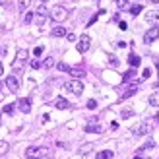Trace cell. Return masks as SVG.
I'll return each instance as SVG.
<instances>
[{"label": "cell", "instance_id": "1", "mask_svg": "<svg viewBox=\"0 0 159 159\" xmlns=\"http://www.w3.org/2000/svg\"><path fill=\"white\" fill-rule=\"evenodd\" d=\"M49 155V149L45 146H29L25 149V159H43Z\"/></svg>", "mask_w": 159, "mask_h": 159}, {"label": "cell", "instance_id": "2", "mask_svg": "<svg viewBox=\"0 0 159 159\" xmlns=\"http://www.w3.org/2000/svg\"><path fill=\"white\" fill-rule=\"evenodd\" d=\"M27 62V51L25 49H20L18 52H16V58H14V62H12V68L16 70V72H20L21 70V64H25Z\"/></svg>", "mask_w": 159, "mask_h": 159}, {"label": "cell", "instance_id": "3", "mask_svg": "<svg viewBox=\"0 0 159 159\" xmlns=\"http://www.w3.org/2000/svg\"><path fill=\"white\" fill-rule=\"evenodd\" d=\"M64 89L70 91V93H74V95H82V91H84V84L80 82V80H70V82L64 84Z\"/></svg>", "mask_w": 159, "mask_h": 159}, {"label": "cell", "instance_id": "4", "mask_svg": "<svg viewBox=\"0 0 159 159\" xmlns=\"http://www.w3.org/2000/svg\"><path fill=\"white\" fill-rule=\"evenodd\" d=\"M51 18H52V21H64L68 18V10L64 6H54L51 10Z\"/></svg>", "mask_w": 159, "mask_h": 159}, {"label": "cell", "instance_id": "5", "mask_svg": "<svg viewBox=\"0 0 159 159\" xmlns=\"http://www.w3.org/2000/svg\"><path fill=\"white\" fill-rule=\"evenodd\" d=\"M89 47H91V37L84 33L82 37H80V41H78V52H87Z\"/></svg>", "mask_w": 159, "mask_h": 159}, {"label": "cell", "instance_id": "6", "mask_svg": "<svg viewBox=\"0 0 159 159\" xmlns=\"http://www.w3.org/2000/svg\"><path fill=\"white\" fill-rule=\"evenodd\" d=\"M6 87H8V91L18 93V91H20V82H18V78H16V76H8V78H6Z\"/></svg>", "mask_w": 159, "mask_h": 159}, {"label": "cell", "instance_id": "7", "mask_svg": "<svg viewBox=\"0 0 159 159\" xmlns=\"http://www.w3.org/2000/svg\"><path fill=\"white\" fill-rule=\"evenodd\" d=\"M155 39H159V27H152V29L148 31V33L144 35V43L149 45V43H153Z\"/></svg>", "mask_w": 159, "mask_h": 159}, {"label": "cell", "instance_id": "8", "mask_svg": "<svg viewBox=\"0 0 159 159\" xmlns=\"http://www.w3.org/2000/svg\"><path fill=\"white\" fill-rule=\"evenodd\" d=\"M18 109L21 111L23 115H27L29 111H31V99H27V97H23V99H20V101H18Z\"/></svg>", "mask_w": 159, "mask_h": 159}, {"label": "cell", "instance_id": "9", "mask_svg": "<svg viewBox=\"0 0 159 159\" xmlns=\"http://www.w3.org/2000/svg\"><path fill=\"white\" fill-rule=\"evenodd\" d=\"M149 130H152V124L149 122H144V124H140L134 128V136H144V134H148Z\"/></svg>", "mask_w": 159, "mask_h": 159}, {"label": "cell", "instance_id": "10", "mask_svg": "<svg viewBox=\"0 0 159 159\" xmlns=\"http://www.w3.org/2000/svg\"><path fill=\"white\" fill-rule=\"evenodd\" d=\"M103 128L97 124V118H93V122H89V124H85V132H89V134H99Z\"/></svg>", "mask_w": 159, "mask_h": 159}, {"label": "cell", "instance_id": "11", "mask_svg": "<svg viewBox=\"0 0 159 159\" xmlns=\"http://www.w3.org/2000/svg\"><path fill=\"white\" fill-rule=\"evenodd\" d=\"M68 72H70V76H72V78H76V80H80V78H84L85 76V68H70L68 70Z\"/></svg>", "mask_w": 159, "mask_h": 159}, {"label": "cell", "instance_id": "12", "mask_svg": "<svg viewBox=\"0 0 159 159\" xmlns=\"http://www.w3.org/2000/svg\"><path fill=\"white\" fill-rule=\"evenodd\" d=\"M54 107L57 109H70V101L64 99V97H58L57 101H54Z\"/></svg>", "mask_w": 159, "mask_h": 159}, {"label": "cell", "instance_id": "13", "mask_svg": "<svg viewBox=\"0 0 159 159\" xmlns=\"http://www.w3.org/2000/svg\"><path fill=\"white\" fill-rule=\"evenodd\" d=\"M51 35H52V37H64V35H66V29L62 27V25H57V27H52Z\"/></svg>", "mask_w": 159, "mask_h": 159}, {"label": "cell", "instance_id": "14", "mask_svg": "<svg viewBox=\"0 0 159 159\" xmlns=\"http://www.w3.org/2000/svg\"><path fill=\"white\" fill-rule=\"evenodd\" d=\"M128 62H130V66H132V68H138L142 60H140L138 54H130V57H128Z\"/></svg>", "mask_w": 159, "mask_h": 159}, {"label": "cell", "instance_id": "15", "mask_svg": "<svg viewBox=\"0 0 159 159\" xmlns=\"http://www.w3.org/2000/svg\"><path fill=\"white\" fill-rule=\"evenodd\" d=\"M95 159H113V152H111V149H103V152L97 153Z\"/></svg>", "mask_w": 159, "mask_h": 159}, {"label": "cell", "instance_id": "16", "mask_svg": "<svg viewBox=\"0 0 159 159\" xmlns=\"http://www.w3.org/2000/svg\"><path fill=\"white\" fill-rule=\"evenodd\" d=\"M149 105H152V107H159V91L149 95Z\"/></svg>", "mask_w": 159, "mask_h": 159}, {"label": "cell", "instance_id": "17", "mask_svg": "<svg viewBox=\"0 0 159 159\" xmlns=\"http://www.w3.org/2000/svg\"><path fill=\"white\" fill-rule=\"evenodd\" d=\"M52 66H54V58H52V57L45 58V60L41 62V68H52Z\"/></svg>", "mask_w": 159, "mask_h": 159}, {"label": "cell", "instance_id": "18", "mask_svg": "<svg viewBox=\"0 0 159 159\" xmlns=\"http://www.w3.org/2000/svg\"><path fill=\"white\" fill-rule=\"evenodd\" d=\"M146 20H148V21L159 20V12H148V14H146Z\"/></svg>", "mask_w": 159, "mask_h": 159}, {"label": "cell", "instance_id": "19", "mask_svg": "<svg viewBox=\"0 0 159 159\" xmlns=\"http://www.w3.org/2000/svg\"><path fill=\"white\" fill-rule=\"evenodd\" d=\"M134 74H136V68H132V70H128V72H126V74L122 76V82L126 84V82H128V80H130V78H132Z\"/></svg>", "mask_w": 159, "mask_h": 159}, {"label": "cell", "instance_id": "20", "mask_svg": "<svg viewBox=\"0 0 159 159\" xmlns=\"http://www.w3.org/2000/svg\"><path fill=\"white\" fill-rule=\"evenodd\" d=\"M140 12H142V4H134V6L130 8V14H132V16H138Z\"/></svg>", "mask_w": 159, "mask_h": 159}, {"label": "cell", "instance_id": "21", "mask_svg": "<svg viewBox=\"0 0 159 159\" xmlns=\"http://www.w3.org/2000/svg\"><path fill=\"white\" fill-rule=\"evenodd\" d=\"M136 91H138V87H136V85H134V87H130V89H128V91H126V93L122 95V99H128V97H132V95L136 93Z\"/></svg>", "mask_w": 159, "mask_h": 159}, {"label": "cell", "instance_id": "22", "mask_svg": "<svg viewBox=\"0 0 159 159\" xmlns=\"http://www.w3.org/2000/svg\"><path fill=\"white\" fill-rule=\"evenodd\" d=\"M8 148H10V146H8V142H0V155H4V153H8Z\"/></svg>", "mask_w": 159, "mask_h": 159}, {"label": "cell", "instance_id": "23", "mask_svg": "<svg viewBox=\"0 0 159 159\" xmlns=\"http://www.w3.org/2000/svg\"><path fill=\"white\" fill-rule=\"evenodd\" d=\"M29 6V0H20V12H25Z\"/></svg>", "mask_w": 159, "mask_h": 159}, {"label": "cell", "instance_id": "24", "mask_svg": "<svg viewBox=\"0 0 159 159\" xmlns=\"http://www.w3.org/2000/svg\"><path fill=\"white\" fill-rule=\"evenodd\" d=\"M101 14H105V10H101V12H97V14H95V16H93V18H91L89 21H87V25H93V23H95V21H97V18H99V16H101Z\"/></svg>", "mask_w": 159, "mask_h": 159}, {"label": "cell", "instance_id": "25", "mask_svg": "<svg viewBox=\"0 0 159 159\" xmlns=\"http://www.w3.org/2000/svg\"><path fill=\"white\" fill-rule=\"evenodd\" d=\"M14 109H16V107L12 105V103H8V105L4 107V115H12V113H14Z\"/></svg>", "mask_w": 159, "mask_h": 159}, {"label": "cell", "instance_id": "26", "mask_svg": "<svg viewBox=\"0 0 159 159\" xmlns=\"http://www.w3.org/2000/svg\"><path fill=\"white\" fill-rule=\"evenodd\" d=\"M31 21H33V14L27 12L25 16H23V23H31Z\"/></svg>", "mask_w": 159, "mask_h": 159}, {"label": "cell", "instance_id": "27", "mask_svg": "<svg viewBox=\"0 0 159 159\" xmlns=\"http://www.w3.org/2000/svg\"><path fill=\"white\" fill-rule=\"evenodd\" d=\"M115 2H116L118 8H126V6H128V0H115Z\"/></svg>", "mask_w": 159, "mask_h": 159}, {"label": "cell", "instance_id": "28", "mask_svg": "<svg viewBox=\"0 0 159 159\" xmlns=\"http://www.w3.org/2000/svg\"><path fill=\"white\" fill-rule=\"evenodd\" d=\"M33 54H35V57H41V54H43V47H41V45L35 47V49H33Z\"/></svg>", "mask_w": 159, "mask_h": 159}, {"label": "cell", "instance_id": "29", "mask_svg": "<svg viewBox=\"0 0 159 159\" xmlns=\"http://www.w3.org/2000/svg\"><path fill=\"white\" fill-rule=\"evenodd\" d=\"M58 70H60V72H68L70 66H68V64H64V62H60V64H58Z\"/></svg>", "mask_w": 159, "mask_h": 159}, {"label": "cell", "instance_id": "30", "mask_svg": "<svg viewBox=\"0 0 159 159\" xmlns=\"http://www.w3.org/2000/svg\"><path fill=\"white\" fill-rule=\"evenodd\" d=\"M37 16H47V8L45 6H39L37 8Z\"/></svg>", "mask_w": 159, "mask_h": 159}, {"label": "cell", "instance_id": "31", "mask_svg": "<svg viewBox=\"0 0 159 159\" xmlns=\"http://www.w3.org/2000/svg\"><path fill=\"white\" fill-rule=\"evenodd\" d=\"M95 107H97V101H95V99H89V101H87V109H95Z\"/></svg>", "mask_w": 159, "mask_h": 159}, {"label": "cell", "instance_id": "32", "mask_svg": "<svg viewBox=\"0 0 159 159\" xmlns=\"http://www.w3.org/2000/svg\"><path fill=\"white\" fill-rule=\"evenodd\" d=\"M132 115H134V113H132L130 109H126V111H122V118H130Z\"/></svg>", "mask_w": 159, "mask_h": 159}, {"label": "cell", "instance_id": "33", "mask_svg": "<svg viewBox=\"0 0 159 159\" xmlns=\"http://www.w3.org/2000/svg\"><path fill=\"white\" fill-rule=\"evenodd\" d=\"M109 62H111V64H113V66H118V60L113 57V54H109Z\"/></svg>", "mask_w": 159, "mask_h": 159}, {"label": "cell", "instance_id": "34", "mask_svg": "<svg viewBox=\"0 0 159 159\" xmlns=\"http://www.w3.org/2000/svg\"><path fill=\"white\" fill-rule=\"evenodd\" d=\"M153 146H155V144H153V142H152V140H149V142H148V144H144V146H142V149H149V148H153Z\"/></svg>", "mask_w": 159, "mask_h": 159}, {"label": "cell", "instance_id": "35", "mask_svg": "<svg viewBox=\"0 0 159 159\" xmlns=\"http://www.w3.org/2000/svg\"><path fill=\"white\" fill-rule=\"evenodd\" d=\"M31 68H41V62H39V60H33V62H31Z\"/></svg>", "mask_w": 159, "mask_h": 159}, {"label": "cell", "instance_id": "36", "mask_svg": "<svg viewBox=\"0 0 159 159\" xmlns=\"http://www.w3.org/2000/svg\"><path fill=\"white\" fill-rule=\"evenodd\" d=\"M149 76H152V70H149V68H146V70H144V80H148Z\"/></svg>", "mask_w": 159, "mask_h": 159}, {"label": "cell", "instance_id": "37", "mask_svg": "<svg viewBox=\"0 0 159 159\" xmlns=\"http://www.w3.org/2000/svg\"><path fill=\"white\" fill-rule=\"evenodd\" d=\"M37 23H39V25H43V23H45V16H37Z\"/></svg>", "mask_w": 159, "mask_h": 159}, {"label": "cell", "instance_id": "38", "mask_svg": "<svg viewBox=\"0 0 159 159\" xmlns=\"http://www.w3.org/2000/svg\"><path fill=\"white\" fill-rule=\"evenodd\" d=\"M66 39L68 41H76V35L74 33H66Z\"/></svg>", "mask_w": 159, "mask_h": 159}, {"label": "cell", "instance_id": "39", "mask_svg": "<svg viewBox=\"0 0 159 159\" xmlns=\"http://www.w3.org/2000/svg\"><path fill=\"white\" fill-rule=\"evenodd\" d=\"M118 27H120V29H126L128 25H126V21H118Z\"/></svg>", "mask_w": 159, "mask_h": 159}, {"label": "cell", "instance_id": "40", "mask_svg": "<svg viewBox=\"0 0 159 159\" xmlns=\"http://www.w3.org/2000/svg\"><path fill=\"white\" fill-rule=\"evenodd\" d=\"M134 159H149V157H144V155H136Z\"/></svg>", "mask_w": 159, "mask_h": 159}, {"label": "cell", "instance_id": "41", "mask_svg": "<svg viewBox=\"0 0 159 159\" xmlns=\"http://www.w3.org/2000/svg\"><path fill=\"white\" fill-rule=\"evenodd\" d=\"M4 74V68H2V64H0V76H2Z\"/></svg>", "mask_w": 159, "mask_h": 159}, {"label": "cell", "instance_id": "42", "mask_svg": "<svg viewBox=\"0 0 159 159\" xmlns=\"http://www.w3.org/2000/svg\"><path fill=\"white\" fill-rule=\"evenodd\" d=\"M0 4H4V6H6V4H8V0H0Z\"/></svg>", "mask_w": 159, "mask_h": 159}, {"label": "cell", "instance_id": "43", "mask_svg": "<svg viewBox=\"0 0 159 159\" xmlns=\"http://www.w3.org/2000/svg\"><path fill=\"white\" fill-rule=\"evenodd\" d=\"M152 2H153V4H157V2H159V0H152Z\"/></svg>", "mask_w": 159, "mask_h": 159}, {"label": "cell", "instance_id": "44", "mask_svg": "<svg viewBox=\"0 0 159 159\" xmlns=\"http://www.w3.org/2000/svg\"><path fill=\"white\" fill-rule=\"evenodd\" d=\"M39 2H47V0H39Z\"/></svg>", "mask_w": 159, "mask_h": 159}]
</instances>
